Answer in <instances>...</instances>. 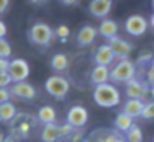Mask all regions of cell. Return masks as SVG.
<instances>
[{
    "instance_id": "83f0119b",
    "label": "cell",
    "mask_w": 154,
    "mask_h": 142,
    "mask_svg": "<svg viewBox=\"0 0 154 142\" xmlns=\"http://www.w3.org/2000/svg\"><path fill=\"white\" fill-rule=\"evenodd\" d=\"M55 36L57 38H60L61 41H66L69 36H70V29L67 27V26H64V24H61V26H58L57 29H55Z\"/></svg>"
},
{
    "instance_id": "ab89813d",
    "label": "cell",
    "mask_w": 154,
    "mask_h": 142,
    "mask_svg": "<svg viewBox=\"0 0 154 142\" xmlns=\"http://www.w3.org/2000/svg\"><path fill=\"white\" fill-rule=\"evenodd\" d=\"M153 142H154V136H153Z\"/></svg>"
},
{
    "instance_id": "f546056e",
    "label": "cell",
    "mask_w": 154,
    "mask_h": 142,
    "mask_svg": "<svg viewBox=\"0 0 154 142\" xmlns=\"http://www.w3.org/2000/svg\"><path fill=\"white\" fill-rule=\"evenodd\" d=\"M12 84V78L8 72H0V88H8Z\"/></svg>"
},
{
    "instance_id": "1f68e13d",
    "label": "cell",
    "mask_w": 154,
    "mask_h": 142,
    "mask_svg": "<svg viewBox=\"0 0 154 142\" xmlns=\"http://www.w3.org/2000/svg\"><path fill=\"white\" fill-rule=\"evenodd\" d=\"M9 64H11L9 58H2L0 57V72H8L9 70Z\"/></svg>"
},
{
    "instance_id": "e575fe53",
    "label": "cell",
    "mask_w": 154,
    "mask_h": 142,
    "mask_svg": "<svg viewBox=\"0 0 154 142\" xmlns=\"http://www.w3.org/2000/svg\"><path fill=\"white\" fill-rule=\"evenodd\" d=\"M60 3H63L66 6H73V5H78L79 0H60Z\"/></svg>"
},
{
    "instance_id": "d6a6232c",
    "label": "cell",
    "mask_w": 154,
    "mask_h": 142,
    "mask_svg": "<svg viewBox=\"0 0 154 142\" xmlns=\"http://www.w3.org/2000/svg\"><path fill=\"white\" fill-rule=\"evenodd\" d=\"M11 0H0V15H3L8 9H9Z\"/></svg>"
},
{
    "instance_id": "5bb4252c",
    "label": "cell",
    "mask_w": 154,
    "mask_h": 142,
    "mask_svg": "<svg viewBox=\"0 0 154 142\" xmlns=\"http://www.w3.org/2000/svg\"><path fill=\"white\" fill-rule=\"evenodd\" d=\"M112 9V0H91L88 5V12L94 18L105 20Z\"/></svg>"
},
{
    "instance_id": "ac0fdd59",
    "label": "cell",
    "mask_w": 154,
    "mask_h": 142,
    "mask_svg": "<svg viewBox=\"0 0 154 142\" xmlns=\"http://www.w3.org/2000/svg\"><path fill=\"white\" fill-rule=\"evenodd\" d=\"M99 35L105 38V39H112L115 36H118V24L114 21V20H108L105 18L102 20V23L99 24V29H97Z\"/></svg>"
},
{
    "instance_id": "277c9868",
    "label": "cell",
    "mask_w": 154,
    "mask_h": 142,
    "mask_svg": "<svg viewBox=\"0 0 154 142\" xmlns=\"http://www.w3.org/2000/svg\"><path fill=\"white\" fill-rule=\"evenodd\" d=\"M54 30L48 24L45 23H35L30 30H29V41L36 45V47H48L52 42V38H54Z\"/></svg>"
},
{
    "instance_id": "8992f818",
    "label": "cell",
    "mask_w": 154,
    "mask_h": 142,
    "mask_svg": "<svg viewBox=\"0 0 154 142\" xmlns=\"http://www.w3.org/2000/svg\"><path fill=\"white\" fill-rule=\"evenodd\" d=\"M82 142H126V138H123L118 130L96 129L90 132Z\"/></svg>"
},
{
    "instance_id": "8fae6325",
    "label": "cell",
    "mask_w": 154,
    "mask_h": 142,
    "mask_svg": "<svg viewBox=\"0 0 154 142\" xmlns=\"http://www.w3.org/2000/svg\"><path fill=\"white\" fill-rule=\"evenodd\" d=\"M108 44H109V47L112 48V51L115 54V58H120V60L129 58V55L133 51V45L130 42H127L126 39L120 38V36H115V38L109 39Z\"/></svg>"
},
{
    "instance_id": "7402d4cb",
    "label": "cell",
    "mask_w": 154,
    "mask_h": 142,
    "mask_svg": "<svg viewBox=\"0 0 154 142\" xmlns=\"http://www.w3.org/2000/svg\"><path fill=\"white\" fill-rule=\"evenodd\" d=\"M17 114H18L17 106L11 100L0 105V123H11Z\"/></svg>"
},
{
    "instance_id": "d6986e66",
    "label": "cell",
    "mask_w": 154,
    "mask_h": 142,
    "mask_svg": "<svg viewBox=\"0 0 154 142\" xmlns=\"http://www.w3.org/2000/svg\"><path fill=\"white\" fill-rule=\"evenodd\" d=\"M133 124H135V123H133V118H132L130 115H127L126 112H123V111H121L120 114H117V117H115V120H114V127H115V130H118L120 133L129 132Z\"/></svg>"
},
{
    "instance_id": "cb8c5ba5",
    "label": "cell",
    "mask_w": 154,
    "mask_h": 142,
    "mask_svg": "<svg viewBox=\"0 0 154 142\" xmlns=\"http://www.w3.org/2000/svg\"><path fill=\"white\" fill-rule=\"evenodd\" d=\"M126 142H142L144 141V135H142V130L139 126L133 124L132 129L129 132H126Z\"/></svg>"
},
{
    "instance_id": "2e32d148",
    "label": "cell",
    "mask_w": 154,
    "mask_h": 142,
    "mask_svg": "<svg viewBox=\"0 0 154 142\" xmlns=\"http://www.w3.org/2000/svg\"><path fill=\"white\" fill-rule=\"evenodd\" d=\"M115 60V54L112 51V48L109 47V44H103L97 48L96 54H94V63L96 64H102V66H111Z\"/></svg>"
},
{
    "instance_id": "f1b7e54d",
    "label": "cell",
    "mask_w": 154,
    "mask_h": 142,
    "mask_svg": "<svg viewBox=\"0 0 154 142\" xmlns=\"http://www.w3.org/2000/svg\"><path fill=\"white\" fill-rule=\"evenodd\" d=\"M153 60H154V57L151 52H142V54L136 58V63H138L139 66H145V64H151Z\"/></svg>"
},
{
    "instance_id": "30bf717a",
    "label": "cell",
    "mask_w": 154,
    "mask_h": 142,
    "mask_svg": "<svg viewBox=\"0 0 154 142\" xmlns=\"http://www.w3.org/2000/svg\"><path fill=\"white\" fill-rule=\"evenodd\" d=\"M66 121L70 123L75 129H82L88 121V111L81 105H75L67 111Z\"/></svg>"
},
{
    "instance_id": "52a82bcc",
    "label": "cell",
    "mask_w": 154,
    "mask_h": 142,
    "mask_svg": "<svg viewBox=\"0 0 154 142\" xmlns=\"http://www.w3.org/2000/svg\"><path fill=\"white\" fill-rule=\"evenodd\" d=\"M148 21L145 20V17L139 15V14H133L130 17H127V20L124 21V30L127 35L130 36H142L147 29H148Z\"/></svg>"
},
{
    "instance_id": "d590c367",
    "label": "cell",
    "mask_w": 154,
    "mask_h": 142,
    "mask_svg": "<svg viewBox=\"0 0 154 142\" xmlns=\"http://www.w3.org/2000/svg\"><path fill=\"white\" fill-rule=\"evenodd\" d=\"M32 5H36V6H42V5H45L47 3V0H29Z\"/></svg>"
},
{
    "instance_id": "4dcf8cb0",
    "label": "cell",
    "mask_w": 154,
    "mask_h": 142,
    "mask_svg": "<svg viewBox=\"0 0 154 142\" xmlns=\"http://www.w3.org/2000/svg\"><path fill=\"white\" fill-rule=\"evenodd\" d=\"M11 96L12 94H11L9 88H0V105L5 103V102H9Z\"/></svg>"
},
{
    "instance_id": "ffe728a7",
    "label": "cell",
    "mask_w": 154,
    "mask_h": 142,
    "mask_svg": "<svg viewBox=\"0 0 154 142\" xmlns=\"http://www.w3.org/2000/svg\"><path fill=\"white\" fill-rule=\"evenodd\" d=\"M58 126H60V124H57V123L44 124V129H42V132H41V139H42V142H57V141H60Z\"/></svg>"
},
{
    "instance_id": "7c38bea8",
    "label": "cell",
    "mask_w": 154,
    "mask_h": 142,
    "mask_svg": "<svg viewBox=\"0 0 154 142\" xmlns=\"http://www.w3.org/2000/svg\"><path fill=\"white\" fill-rule=\"evenodd\" d=\"M9 91L12 96H15L21 100H33L36 97V88L26 81L14 82V85H11Z\"/></svg>"
},
{
    "instance_id": "4fadbf2b",
    "label": "cell",
    "mask_w": 154,
    "mask_h": 142,
    "mask_svg": "<svg viewBox=\"0 0 154 142\" xmlns=\"http://www.w3.org/2000/svg\"><path fill=\"white\" fill-rule=\"evenodd\" d=\"M97 29L94 27V26H91V24H85V26H82L79 30H78V33H76V44L79 45V47H90V45H93L94 44V41H96V38H97Z\"/></svg>"
},
{
    "instance_id": "f35d334b",
    "label": "cell",
    "mask_w": 154,
    "mask_h": 142,
    "mask_svg": "<svg viewBox=\"0 0 154 142\" xmlns=\"http://www.w3.org/2000/svg\"><path fill=\"white\" fill-rule=\"evenodd\" d=\"M151 5H153V8H154V0H151Z\"/></svg>"
},
{
    "instance_id": "6da1fadb",
    "label": "cell",
    "mask_w": 154,
    "mask_h": 142,
    "mask_svg": "<svg viewBox=\"0 0 154 142\" xmlns=\"http://www.w3.org/2000/svg\"><path fill=\"white\" fill-rule=\"evenodd\" d=\"M38 117L29 112H18L15 118L9 123V136L15 142L29 139L38 127Z\"/></svg>"
},
{
    "instance_id": "836d02e7",
    "label": "cell",
    "mask_w": 154,
    "mask_h": 142,
    "mask_svg": "<svg viewBox=\"0 0 154 142\" xmlns=\"http://www.w3.org/2000/svg\"><path fill=\"white\" fill-rule=\"evenodd\" d=\"M6 33H8V27H6V24L0 20V38H5Z\"/></svg>"
},
{
    "instance_id": "8d00e7d4",
    "label": "cell",
    "mask_w": 154,
    "mask_h": 142,
    "mask_svg": "<svg viewBox=\"0 0 154 142\" xmlns=\"http://www.w3.org/2000/svg\"><path fill=\"white\" fill-rule=\"evenodd\" d=\"M0 142H15L11 136H3V135H0Z\"/></svg>"
},
{
    "instance_id": "e0dca14e",
    "label": "cell",
    "mask_w": 154,
    "mask_h": 142,
    "mask_svg": "<svg viewBox=\"0 0 154 142\" xmlns=\"http://www.w3.org/2000/svg\"><path fill=\"white\" fill-rule=\"evenodd\" d=\"M144 106H145V102L142 99H127L123 105V112H126L132 118H138V117H142Z\"/></svg>"
},
{
    "instance_id": "4316f807",
    "label": "cell",
    "mask_w": 154,
    "mask_h": 142,
    "mask_svg": "<svg viewBox=\"0 0 154 142\" xmlns=\"http://www.w3.org/2000/svg\"><path fill=\"white\" fill-rule=\"evenodd\" d=\"M142 118L144 120H154V100L145 102V106L142 111Z\"/></svg>"
},
{
    "instance_id": "3957f363",
    "label": "cell",
    "mask_w": 154,
    "mask_h": 142,
    "mask_svg": "<svg viewBox=\"0 0 154 142\" xmlns=\"http://www.w3.org/2000/svg\"><path fill=\"white\" fill-rule=\"evenodd\" d=\"M136 78V66L129 58L118 60L111 67V81L112 82H129L130 79Z\"/></svg>"
},
{
    "instance_id": "ba28073f",
    "label": "cell",
    "mask_w": 154,
    "mask_h": 142,
    "mask_svg": "<svg viewBox=\"0 0 154 142\" xmlns=\"http://www.w3.org/2000/svg\"><path fill=\"white\" fill-rule=\"evenodd\" d=\"M124 93L127 96V99H145L147 96L151 93V88L147 82L138 79V78H133L130 79L129 82H126V88H124Z\"/></svg>"
},
{
    "instance_id": "74e56055",
    "label": "cell",
    "mask_w": 154,
    "mask_h": 142,
    "mask_svg": "<svg viewBox=\"0 0 154 142\" xmlns=\"http://www.w3.org/2000/svg\"><path fill=\"white\" fill-rule=\"evenodd\" d=\"M150 24H151V27L154 29V12L151 14V17H150Z\"/></svg>"
},
{
    "instance_id": "7a4b0ae2",
    "label": "cell",
    "mask_w": 154,
    "mask_h": 142,
    "mask_svg": "<svg viewBox=\"0 0 154 142\" xmlns=\"http://www.w3.org/2000/svg\"><path fill=\"white\" fill-rule=\"evenodd\" d=\"M93 100L100 108H115L121 103L120 90L114 84H102L96 85L93 90Z\"/></svg>"
},
{
    "instance_id": "5b68a950",
    "label": "cell",
    "mask_w": 154,
    "mask_h": 142,
    "mask_svg": "<svg viewBox=\"0 0 154 142\" xmlns=\"http://www.w3.org/2000/svg\"><path fill=\"white\" fill-rule=\"evenodd\" d=\"M44 85H45V91L57 100H63L70 90L69 81L61 75H51L50 78H47Z\"/></svg>"
},
{
    "instance_id": "44dd1931",
    "label": "cell",
    "mask_w": 154,
    "mask_h": 142,
    "mask_svg": "<svg viewBox=\"0 0 154 142\" xmlns=\"http://www.w3.org/2000/svg\"><path fill=\"white\" fill-rule=\"evenodd\" d=\"M36 117H38L39 123H42V124L55 123V120H57V111H55V108L51 106V105H44V106L39 108Z\"/></svg>"
},
{
    "instance_id": "603a6c76",
    "label": "cell",
    "mask_w": 154,
    "mask_h": 142,
    "mask_svg": "<svg viewBox=\"0 0 154 142\" xmlns=\"http://www.w3.org/2000/svg\"><path fill=\"white\" fill-rule=\"evenodd\" d=\"M51 67L55 72H64V70L69 67V58H67V55H66V54H61V52L52 55Z\"/></svg>"
},
{
    "instance_id": "484cf974",
    "label": "cell",
    "mask_w": 154,
    "mask_h": 142,
    "mask_svg": "<svg viewBox=\"0 0 154 142\" xmlns=\"http://www.w3.org/2000/svg\"><path fill=\"white\" fill-rule=\"evenodd\" d=\"M11 54H12L11 44H9L5 38H0V57H2V58H9Z\"/></svg>"
},
{
    "instance_id": "9a60e30c",
    "label": "cell",
    "mask_w": 154,
    "mask_h": 142,
    "mask_svg": "<svg viewBox=\"0 0 154 142\" xmlns=\"http://www.w3.org/2000/svg\"><path fill=\"white\" fill-rule=\"evenodd\" d=\"M111 81V69L109 66H102V64H96L90 73V82L96 87V85H102Z\"/></svg>"
},
{
    "instance_id": "d4e9b609",
    "label": "cell",
    "mask_w": 154,
    "mask_h": 142,
    "mask_svg": "<svg viewBox=\"0 0 154 142\" xmlns=\"http://www.w3.org/2000/svg\"><path fill=\"white\" fill-rule=\"evenodd\" d=\"M58 132H60V139H69L70 135L75 132V127L70 124V123H63L58 126Z\"/></svg>"
},
{
    "instance_id": "9c48e42d",
    "label": "cell",
    "mask_w": 154,
    "mask_h": 142,
    "mask_svg": "<svg viewBox=\"0 0 154 142\" xmlns=\"http://www.w3.org/2000/svg\"><path fill=\"white\" fill-rule=\"evenodd\" d=\"M8 73L12 78V82H20V81H26L30 75V66L26 60L23 58H14L11 60L9 64V70Z\"/></svg>"
}]
</instances>
